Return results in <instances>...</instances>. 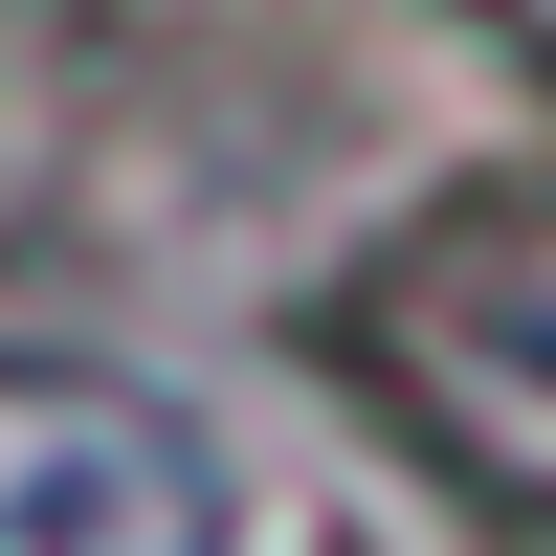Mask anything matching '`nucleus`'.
<instances>
[{"label":"nucleus","instance_id":"f257e3e1","mask_svg":"<svg viewBox=\"0 0 556 556\" xmlns=\"http://www.w3.org/2000/svg\"><path fill=\"white\" fill-rule=\"evenodd\" d=\"M356 379L401 401V445L445 490H490L513 534H556V156L424 201L356 267Z\"/></svg>","mask_w":556,"mask_h":556},{"label":"nucleus","instance_id":"f03ea898","mask_svg":"<svg viewBox=\"0 0 556 556\" xmlns=\"http://www.w3.org/2000/svg\"><path fill=\"white\" fill-rule=\"evenodd\" d=\"M0 556H223L201 424L89 356H0Z\"/></svg>","mask_w":556,"mask_h":556}]
</instances>
